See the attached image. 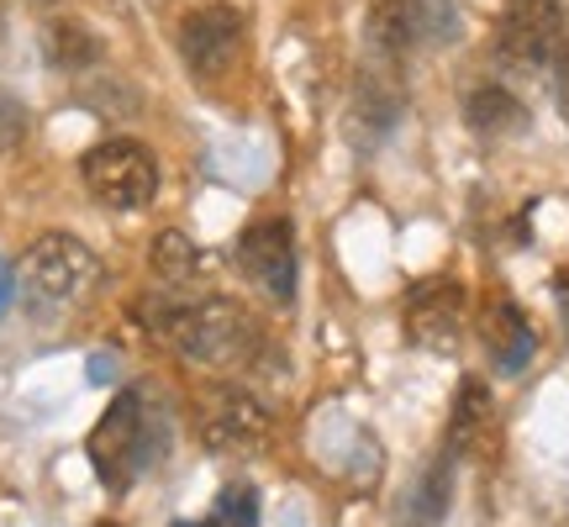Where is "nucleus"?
<instances>
[{"instance_id":"f257e3e1","label":"nucleus","mask_w":569,"mask_h":527,"mask_svg":"<svg viewBox=\"0 0 569 527\" xmlns=\"http://www.w3.org/2000/svg\"><path fill=\"white\" fill-rule=\"evenodd\" d=\"M142 322L148 332L169 344L184 365L206 369H238L259 354V322L248 317L232 296H211V290H174L163 285L142 301Z\"/></svg>"},{"instance_id":"f03ea898","label":"nucleus","mask_w":569,"mask_h":527,"mask_svg":"<svg viewBox=\"0 0 569 527\" xmlns=\"http://www.w3.org/2000/svg\"><path fill=\"white\" fill-rule=\"evenodd\" d=\"M163 444H169L163 406H153L148 390H122V396L101 411V422L90 427L84 454H90V465H96V480H101L111 496H122V490H132V480H138L153 459H163Z\"/></svg>"},{"instance_id":"7ed1b4c3","label":"nucleus","mask_w":569,"mask_h":527,"mask_svg":"<svg viewBox=\"0 0 569 527\" xmlns=\"http://www.w3.org/2000/svg\"><path fill=\"white\" fill-rule=\"evenodd\" d=\"M96 280H101V259L69 232H42L21 259V285L38 311H63V306L84 301Z\"/></svg>"},{"instance_id":"20e7f679","label":"nucleus","mask_w":569,"mask_h":527,"mask_svg":"<svg viewBox=\"0 0 569 527\" xmlns=\"http://www.w3.org/2000/svg\"><path fill=\"white\" fill-rule=\"evenodd\" d=\"M196 432L211 454H259L269 444V411L253 390L206 380L196 386Z\"/></svg>"},{"instance_id":"39448f33","label":"nucleus","mask_w":569,"mask_h":527,"mask_svg":"<svg viewBox=\"0 0 569 527\" xmlns=\"http://www.w3.org/2000/svg\"><path fill=\"white\" fill-rule=\"evenodd\" d=\"M84 190L111 211H138L159 190V163L138 138H106L80 159Z\"/></svg>"},{"instance_id":"423d86ee","label":"nucleus","mask_w":569,"mask_h":527,"mask_svg":"<svg viewBox=\"0 0 569 527\" xmlns=\"http://www.w3.org/2000/svg\"><path fill=\"white\" fill-rule=\"evenodd\" d=\"M559 32H565L559 0H507L501 21H496V59L507 69L532 74L559 53Z\"/></svg>"},{"instance_id":"0eeeda50","label":"nucleus","mask_w":569,"mask_h":527,"mask_svg":"<svg viewBox=\"0 0 569 527\" xmlns=\"http://www.w3.org/2000/svg\"><path fill=\"white\" fill-rule=\"evenodd\" d=\"M232 259H238L243 280L253 285L259 296H269L274 306L296 301V232H290V222H280V217L253 222L243 238H238Z\"/></svg>"},{"instance_id":"6e6552de","label":"nucleus","mask_w":569,"mask_h":527,"mask_svg":"<svg viewBox=\"0 0 569 527\" xmlns=\"http://www.w3.org/2000/svg\"><path fill=\"white\" fill-rule=\"evenodd\" d=\"M465 285L432 275L407 290V338L427 354H453L459 332H465Z\"/></svg>"},{"instance_id":"1a4fd4ad","label":"nucleus","mask_w":569,"mask_h":527,"mask_svg":"<svg viewBox=\"0 0 569 527\" xmlns=\"http://www.w3.org/2000/svg\"><path fill=\"white\" fill-rule=\"evenodd\" d=\"M180 53L190 63V74H227L232 59L243 53V11L232 6H196L190 17L180 21Z\"/></svg>"},{"instance_id":"9d476101","label":"nucleus","mask_w":569,"mask_h":527,"mask_svg":"<svg viewBox=\"0 0 569 527\" xmlns=\"http://www.w3.org/2000/svg\"><path fill=\"white\" fill-rule=\"evenodd\" d=\"M480 344H486L490 365L501 375H522L532 365V348H538V332H532L528 311L511 301V296H496V301L480 311Z\"/></svg>"},{"instance_id":"9b49d317","label":"nucleus","mask_w":569,"mask_h":527,"mask_svg":"<svg viewBox=\"0 0 569 527\" xmlns=\"http://www.w3.org/2000/svg\"><path fill=\"white\" fill-rule=\"evenodd\" d=\"M501 438L496 427V401H490V386L480 375H465V386L453 396V411H448V454H490Z\"/></svg>"},{"instance_id":"f8f14e48","label":"nucleus","mask_w":569,"mask_h":527,"mask_svg":"<svg viewBox=\"0 0 569 527\" xmlns=\"http://www.w3.org/2000/svg\"><path fill=\"white\" fill-rule=\"evenodd\" d=\"M465 122L480 138H517V132H528V106L507 84H475L465 96Z\"/></svg>"},{"instance_id":"ddd939ff","label":"nucleus","mask_w":569,"mask_h":527,"mask_svg":"<svg viewBox=\"0 0 569 527\" xmlns=\"http://www.w3.org/2000/svg\"><path fill=\"white\" fill-rule=\"evenodd\" d=\"M453 501V454H438L401 501V527H438Z\"/></svg>"},{"instance_id":"4468645a","label":"nucleus","mask_w":569,"mask_h":527,"mask_svg":"<svg viewBox=\"0 0 569 527\" xmlns=\"http://www.w3.org/2000/svg\"><path fill=\"white\" fill-rule=\"evenodd\" d=\"M42 53H48L53 69L80 74V69H90V63H101V38H96L84 21H53L48 38H42Z\"/></svg>"},{"instance_id":"2eb2a0df","label":"nucleus","mask_w":569,"mask_h":527,"mask_svg":"<svg viewBox=\"0 0 569 527\" xmlns=\"http://www.w3.org/2000/svg\"><path fill=\"white\" fill-rule=\"evenodd\" d=\"M148 269H153V280L159 285H190L196 280V269H201V248L190 243L184 232H159L153 238V253H148Z\"/></svg>"},{"instance_id":"dca6fc26","label":"nucleus","mask_w":569,"mask_h":527,"mask_svg":"<svg viewBox=\"0 0 569 527\" xmlns=\"http://www.w3.org/2000/svg\"><path fill=\"white\" fill-rule=\"evenodd\" d=\"M217 523L222 527H259V490L222 486V496H217Z\"/></svg>"},{"instance_id":"f3484780","label":"nucleus","mask_w":569,"mask_h":527,"mask_svg":"<svg viewBox=\"0 0 569 527\" xmlns=\"http://www.w3.org/2000/svg\"><path fill=\"white\" fill-rule=\"evenodd\" d=\"M27 127H32V117H27V106L0 84V153H11V148H21V138H27Z\"/></svg>"},{"instance_id":"a211bd4d","label":"nucleus","mask_w":569,"mask_h":527,"mask_svg":"<svg viewBox=\"0 0 569 527\" xmlns=\"http://www.w3.org/2000/svg\"><path fill=\"white\" fill-rule=\"evenodd\" d=\"M553 96H559V117H565V127H569V48L559 53V63H553Z\"/></svg>"},{"instance_id":"6ab92c4d","label":"nucleus","mask_w":569,"mask_h":527,"mask_svg":"<svg viewBox=\"0 0 569 527\" xmlns=\"http://www.w3.org/2000/svg\"><path fill=\"white\" fill-rule=\"evenodd\" d=\"M11 296H17V275H11V264L0 259V317H6V306H11Z\"/></svg>"},{"instance_id":"aec40b11","label":"nucleus","mask_w":569,"mask_h":527,"mask_svg":"<svg viewBox=\"0 0 569 527\" xmlns=\"http://www.w3.org/2000/svg\"><path fill=\"white\" fill-rule=\"evenodd\" d=\"M553 296H559V311H565V332H569V269L553 280Z\"/></svg>"},{"instance_id":"412c9836","label":"nucleus","mask_w":569,"mask_h":527,"mask_svg":"<svg viewBox=\"0 0 569 527\" xmlns=\"http://www.w3.org/2000/svg\"><path fill=\"white\" fill-rule=\"evenodd\" d=\"M90 369H96L90 380H101V386H106V380H117V375H111V359H106V354H101V359H90Z\"/></svg>"},{"instance_id":"4be33fe9","label":"nucleus","mask_w":569,"mask_h":527,"mask_svg":"<svg viewBox=\"0 0 569 527\" xmlns=\"http://www.w3.org/2000/svg\"><path fill=\"white\" fill-rule=\"evenodd\" d=\"M96 527H117V523H96Z\"/></svg>"}]
</instances>
